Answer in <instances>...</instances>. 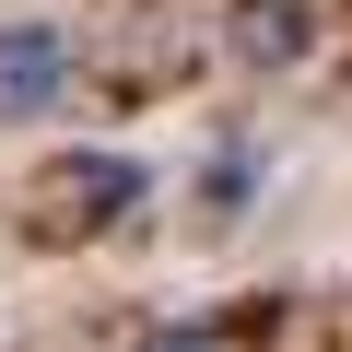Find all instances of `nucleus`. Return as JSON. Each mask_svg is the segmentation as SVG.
Instances as JSON below:
<instances>
[{"label": "nucleus", "mask_w": 352, "mask_h": 352, "mask_svg": "<svg viewBox=\"0 0 352 352\" xmlns=\"http://www.w3.org/2000/svg\"><path fill=\"white\" fill-rule=\"evenodd\" d=\"M71 94H82V47H71V24L12 12V24H0V118H59Z\"/></svg>", "instance_id": "obj_1"}, {"label": "nucleus", "mask_w": 352, "mask_h": 352, "mask_svg": "<svg viewBox=\"0 0 352 352\" xmlns=\"http://www.w3.org/2000/svg\"><path fill=\"white\" fill-rule=\"evenodd\" d=\"M305 47H317L305 0H247V12H235V59H247V71H294Z\"/></svg>", "instance_id": "obj_2"}, {"label": "nucleus", "mask_w": 352, "mask_h": 352, "mask_svg": "<svg viewBox=\"0 0 352 352\" xmlns=\"http://www.w3.org/2000/svg\"><path fill=\"white\" fill-rule=\"evenodd\" d=\"M141 188H153V176H141L129 153H82V164H71V200H82V223H118Z\"/></svg>", "instance_id": "obj_3"}, {"label": "nucleus", "mask_w": 352, "mask_h": 352, "mask_svg": "<svg viewBox=\"0 0 352 352\" xmlns=\"http://www.w3.org/2000/svg\"><path fill=\"white\" fill-rule=\"evenodd\" d=\"M247 200H258V153L235 141V153H212V176H200V212H223V223H235Z\"/></svg>", "instance_id": "obj_4"}, {"label": "nucleus", "mask_w": 352, "mask_h": 352, "mask_svg": "<svg viewBox=\"0 0 352 352\" xmlns=\"http://www.w3.org/2000/svg\"><path fill=\"white\" fill-rule=\"evenodd\" d=\"M141 352H235V340H223V329H212V317H188V329H153V340H141Z\"/></svg>", "instance_id": "obj_5"}]
</instances>
